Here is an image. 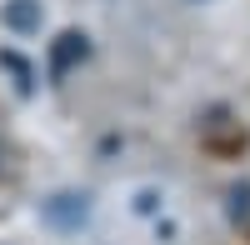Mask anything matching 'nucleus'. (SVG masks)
<instances>
[{"label": "nucleus", "instance_id": "nucleus-1", "mask_svg": "<svg viewBox=\"0 0 250 245\" xmlns=\"http://www.w3.org/2000/svg\"><path fill=\"white\" fill-rule=\"evenodd\" d=\"M75 60H85V35H60L55 40V50H50V75H65L70 65H75Z\"/></svg>", "mask_w": 250, "mask_h": 245}, {"label": "nucleus", "instance_id": "nucleus-2", "mask_svg": "<svg viewBox=\"0 0 250 245\" xmlns=\"http://www.w3.org/2000/svg\"><path fill=\"white\" fill-rule=\"evenodd\" d=\"M5 25L10 30H35L40 25V0H10L5 5Z\"/></svg>", "mask_w": 250, "mask_h": 245}]
</instances>
